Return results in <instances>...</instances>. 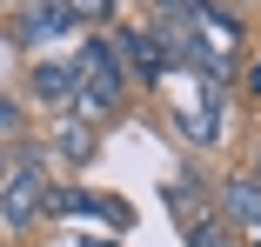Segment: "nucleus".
Returning a JSON list of instances; mask_svg holds the SVG:
<instances>
[{
  "label": "nucleus",
  "mask_w": 261,
  "mask_h": 247,
  "mask_svg": "<svg viewBox=\"0 0 261 247\" xmlns=\"http://www.w3.org/2000/svg\"><path fill=\"white\" fill-rule=\"evenodd\" d=\"M47 207H54V194H47V154H20V167L0 180V227L7 234H27Z\"/></svg>",
  "instance_id": "nucleus-1"
},
{
  "label": "nucleus",
  "mask_w": 261,
  "mask_h": 247,
  "mask_svg": "<svg viewBox=\"0 0 261 247\" xmlns=\"http://www.w3.org/2000/svg\"><path fill=\"white\" fill-rule=\"evenodd\" d=\"M74 80H81V94L87 101H100V107H114L121 114V101H127V60L114 54V34H87L81 40V54H74Z\"/></svg>",
  "instance_id": "nucleus-2"
},
{
  "label": "nucleus",
  "mask_w": 261,
  "mask_h": 247,
  "mask_svg": "<svg viewBox=\"0 0 261 247\" xmlns=\"http://www.w3.org/2000/svg\"><path fill=\"white\" fill-rule=\"evenodd\" d=\"M114 54H121V60H134V74H127V80H141V87H154V80L174 67L168 40H161V34H147V27H121V34H114Z\"/></svg>",
  "instance_id": "nucleus-3"
},
{
  "label": "nucleus",
  "mask_w": 261,
  "mask_h": 247,
  "mask_svg": "<svg viewBox=\"0 0 261 247\" xmlns=\"http://www.w3.org/2000/svg\"><path fill=\"white\" fill-rule=\"evenodd\" d=\"M221 221H228L234 234H261V180H254V174L221 180Z\"/></svg>",
  "instance_id": "nucleus-4"
},
{
  "label": "nucleus",
  "mask_w": 261,
  "mask_h": 247,
  "mask_svg": "<svg viewBox=\"0 0 261 247\" xmlns=\"http://www.w3.org/2000/svg\"><path fill=\"white\" fill-rule=\"evenodd\" d=\"M61 34H74V7H61V0H47V7H20V14H14V40H20V47L61 40Z\"/></svg>",
  "instance_id": "nucleus-5"
},
{
  "label": "nucleus",
  "mask_w": 261,
  "mask_h": 247,
  "mask_svg": "<svg viewBox=\"0 0 261 247\" xmlns=\"http://www.w3.org/2000/svg\"><path fill=\"white\" fill-rule=\"evenodd\" d=\"M74 60H34L27 67V101H40V107H67L74 101Z\"/></svg>",
  "instance_id": "nucleus-6"
},
{
  "label": "nucleus",
  "mask_w": 261,
  "mask_h": 247,
  "mask_svg": "<svg viewBox=\"0 0 261 247\" xmlns=\"http://www.w3.org/2000/svg\"><path fill=\"white\" fill-rule=\"evenodd\" d=\"M188 247H241L221 214H188Z\"/></svg>",
  "instance_id": "nucleus-7"
},
{
  "label": "nucleus",
  "mask_w": 261,
  "mask_h": 247,
  "mask_svg": "<svg viewBox=\"0 0 261 247\" xmlns=\"http://www.w3.org/2000/svg\"><path fill=\"white\" fill-rule=\"evenodd\" d=\"M27 134V107H20V94H0V147L20 140Z\"/></svg>",
  "instance_id": "nucleus-8"
},
{
  "label": "nucleus",
  "mask_w": 261,
  "mask_h": 247,
  "mask_svg": "<svg viewBox=\"0 0 261 247\" xmlns=\"http://www.w3.org/2000/svg\"><path fill=\"white\" fill-rule=\"evenodd\" d=\"M87 134H94V127H81V120H67L54 147H61V154H67V161H87V154H94V140H87Z\"/></svg>",
  "instance_id": "nucleus-9"
},
{
  "label": "nucleus",
  "mask_w": 261,
  "mask_h": 247,
  "mask_svg": "<svg viewBox=\"0 0 261 247\" xmlns=\"http://www.w3.org/2000/svg\"><path fill=\"white\" fill-rule=\"evenodd\" d=\"M241 87H248L254 101H261V60H248V74H241Z\"/></svg>",
  "instance_id": "nucleus-10"
},
{
  "label": "nucleus",
  "mask_w": 261,
  "mask_h": 247,
  "mask_svg": "<svg viewBox=\"0 0 261 247\" xmlns=\"http://www.w3.org/2000/svg\"><path fill=\"white\" fill-rule=\"evenodd\" d=\"M0 180H7V154H0Z\"/></svg>",
  "instance_id": "nucleus-11"
},
{
  "label": "nucleus",
  "mask_w": 261,
  "mask_h": 247,
  "mask_svg": "<svg viewBox=\"0 0 261 247\" xmlns=\"http://www.w3.org/2000/svg\"><path fill=\"white\" fill-rule=\"evenodd\" d=\"M87 247H100V240H87ZM108 247H114V240H108Z\"/></svg>",
  "instance_id": "nucleus-12"
},
{
  "label": "nucleus",
  "mask_w": 261,
  "mask_h": 247,
  "mask_svg": "<svg viewBox=\"0 0 261 247\" xmlns=\"http://www.w3.org/2000/svg\"><path fill=\"white\" fill-rule=\"evenodd\" d=\"M254 180H261V161H254Z\"/></svg>",
  "instance_id": "nucleus-13"
}]
</instances>
